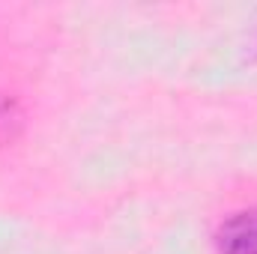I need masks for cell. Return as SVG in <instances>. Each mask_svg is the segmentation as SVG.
Listing matches in <instances>:
<instances>
[{"instance_id": "1", "label": "cell", "mask_w": 257, "mask_h": 254, "mask_svg": "<svg viewBox=\"0 0 257 254\" xmlns=\"http://www.w3.org/2000/svg\"><path fill=\"white\" fill-rule=\"evenodd\" d=\"M218 254H257V206L233 212L215 230Z\"/></svg>"}, {"instance_id": "2", "label": "cell", "mask_w": 257, "mask_h": 254, "mask_svg": "<svg viewBox=\"0 0 257 254\" xmlns=\"http://www.w3.org/2000/svg\"><path fill=\"white\" fill-rule=\"evenodd\" d=\"M21 129H24V111H21V105L12 96L0 93V147L12 144L21 135Z\"/></svg>"}]
</instances>
